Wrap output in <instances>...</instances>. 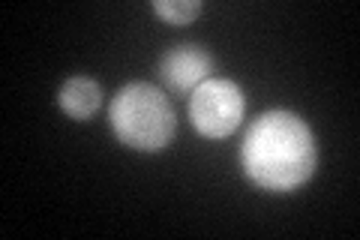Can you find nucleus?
I'll return each instance as SVG.
<instances>
[{"mask_svg": "<svg viewBox=\"0 0 360 240\" xmlns=\"http://www.w3.org/2000/svg\"><path fill=\"white\" fill-rule=\"evenodd\" d=\"M246 177L270 192H291L312 177L319 151L307 120L291 111H264L240 147Z\"/></svg>", "mask_w": 360, "mask_h": 240, "instance_id": "f257e3e1", "label": "nucleus"}, {"mask_svg": "<svg viewBox=\"0 0 360 240\" xmlns=\"http://www.w3.org/2000/svg\"><path fill=\"white\" fill-rule=\"evenodd\" d=\"M108 120L117 139L135 151L153 153L172 144L177 130V114L156 84L132 82L123 84L108 108Z\"/></svg>", "mask_w": 360, "mask_h": 240, "instance_id": "f03ea898", "label": "nucleus"}, {"mask_svg": "<svg viewBox=\"0 0 360 240\" xmlns=\"http://www.w3.org/2000/svg\"><path fill=\"white\" fill-rule=\"evenodd\" d=\"M243 94L229 78H207L189 94V120L205 139H225L243 120Z\"/></svg>", "mask_w": 360, "mask_h": 240, "instance_id": "7ed1b4c3", "label": "nucleus"}, {"mask_svg": "<svg viewBox=\"0 0 360 240\" xmlns=\"http://www.w3.org/2000/svg\"><path fill=\"white\" fill-rule=\"evenodd\" d=\"M210 54L201 45H174L160 57V78L172 94H193L210 78Z\"/></svg>", "mask_w": 360, "mask_h": 240, "instance_id": "20e7f679", "label": "nucleus"}, {"mask_svg": "<svg viewBox=\"0 0 360 240\" xmlns=\"http://www.w3.org/2000/svg\"><path fill=\"white\" fill-rule=\"evenodd\" d=\"M58 106L70 114L72 120H87L103 106V87L90 75H72V78H66L58 90Z\"/></svg>", "mask_w": 360, "mask_h": 240, "instance_id": "39448f33", "label": "nucleus"}, {"mask_svg": "<svg viewBox=\"0 0 360 240\" xmlns=\"http://www.w3.org/2000/svg\"><path fill=\"white\" fill-rule=\"evenodd\" d=\"M153 13L168 25H189L201 13V4L198 0H153Z\"/></svg>", "mask_w": 360, "mask_h": 240, "instance_id": "423d86ee", "label": "nucleus"}]
</instances>
